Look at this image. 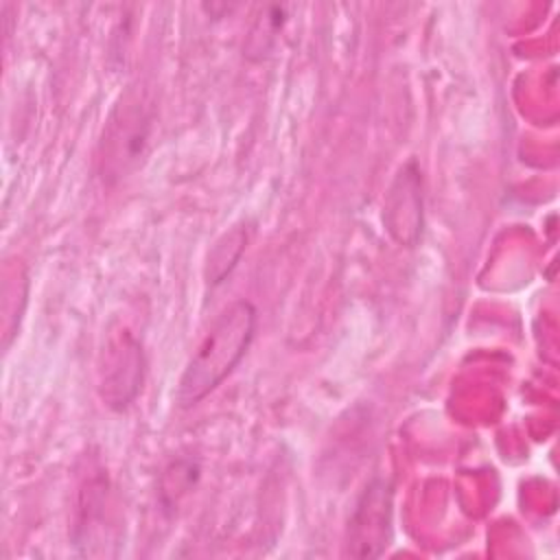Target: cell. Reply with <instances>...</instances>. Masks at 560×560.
Segmentation results:
<instances>
[{
	"mask_svg": "<svg viewBox=\"0 0 560 560\" xmlns=\"http://www.w3.org/2000/svg\"><path fill=\"white\" fill-rule=\"evenodd\" d=\"M256 330V308L247 300H236L221 311L197 352L184 368L175 400L190 409L214 392L241 363Z\"/></svg>",
	"mask_w": 560,
	"mask_h": 560,
	"instance_id": "cell-1",
	"label": "cell"
},
{
	"mask_svg": "<svg viewBox=\"0 0 560 560\" xmlns=\"http://www.w3.org/2000/svg\"><path fill=\"white\" fill-rule=\"evenodd\" d=\"M392 540V486L383 479L372 481L348 523V553L354 558H376Z\"/></svg>",
	"mask_w": 560,
	"mask_h": 560,
	"instance_id": "cell-2",
	"label": "cell"
},
{
	"mask_svg": "<svg viewBox=\"0 0 560 560\" xmlns=\"http://www.w3.org/2000/svg\"><path fill=\"white\" fill-rule=\"evenodd\" d=\"M383 223L394 241L407 247H413L422 234V177L413 160L400 166L387 190Z\"/></svg>",
	"mask_w": 560,
	"mask_h": 560,
	"instance_id": "cell-3",
	"label": "cell"
},
{
	"mask_svg": "<svg viewBox=\"0 0 560 560\" xmlns=\"http://www.w3.org/2000/svg\"><path fill=\"white\" fill-rule=\"evenodd\" d=\"M142 383V350L131 335H122L112 343L105 359L101 394L114 409H125L138 394Z\"/></svg>",
	"mask_w": 560,
	"mask_h": 560,
	"instance_id": "cell-4",
	"label": "cell"
},
{
	"mask_svg": "<svg viewBox=\"0 0 560 560\" xmlns=\"http://www.w3.org/2000/svg\"><path fill=\"white\" fill-rule=\"evenodd\" d=\"M109 131L112 133L107 138H103V144L105 142L109 144L112 155L116 160L129 162L142 153L147 131H149V116L140 107V103H131V107L125 105L122 112L118 114V120L114 122V127Z\"/></svg>",
	"mask_w": 560,
	"mask_h": 560,
	"instance_id": "cell-5",
	"label": "cell"
}]
</instances>
